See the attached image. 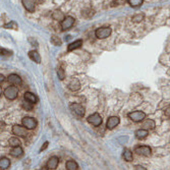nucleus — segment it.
I'll use <instances>...</instances> for the list:
<instances>
[{"label":"nucleus","instance_id":"1","mask_svg":"<svg viewBox=\"0 0 170 170\" xmlns=\"http://www.w3.org/2000/svg\"><path fill=\"white\" fill-rule=\"evenodd\" d=\"M111 29L108 27H103V28H99L98 30H96L95 35L98 39H106L111 35Z\"/></svg>","mask_w":170,"mask_h":170},{"label":"nucleus","instance_id":"2","mask_svg":"<svg viewBox=\"0 0 170 170\" xmlns=\"http://www.w3.org/2000/svg\"><path fill=\"white\" fill-rule=\"evenodd\" d=\"M69 109H71V111L75 114V115L79 116V117H83L85 115L84 106L79 104V103H72V104L69 106Z\"/></svg>","mask_w":170,"mask_h":170},{"label":"nucleus","instance_id":"3","mask_svg":"<svg viewBox=\"0 0 170 170\" xmlns=\"http://www.w3.org/2000/svg\"><path fill=\"white\" fill-rule=\"evenodd\" d=\"M128 117H129V119L132 120L134 122H140V121H143L145 119L146 114H145V112L136 110V111H132L131 113H128Z\"/></svg>","mask_w":170,"mask_h":170},{"label":"nucleus","instance_id":"4","mask_svg":"<svg viewBox=\"0 0 170 170\" xmlns=\"http://www.w3.org/2000/svg\"><path fill=\"white\" fill-rule=\"evenodd\" d=\"M27 127H25L24 125H13L12 127V134L14 136H21V138H25L28 136V131Z\"/></svg>","mask_w":170,"mask_h":170},{"label":"nucleus","instance_id":"5","mask_svg":"<svg viewBox=\"0 0 170 170\" xmlns=\"http://www.w3.org/2000/svg\"><path fill=\"white\" fill-rule=\"evenodd\" d=\"M4 96L8 100H16L17 98V89L16 87H7L4 90Z\"/></svg>","mask_w":170,"mask_h":170},{"label":"nucleus","instance_id":"6","mask_svg":"<svg viewBox=\"0 0 170 170\" xmlns=\"http://www.w3.org/2000/svg\"><path fill=\"white\" fill-rule=\"evenodd\" d=\"M21 123H23L24 126L27 127L28 129H34L37 126V120L35 118L30 117V116L24 117L23 119H21Z\"/></svg>","mask_w":170,"mask_h":170},{"label":"nucleus","instance_id":"7","mask_svg":"<svg viewBox=\"0 0 170 170\" xmlns=\"http://www.w3.org/2000/svg\"><path fill=\"white\" fill-rule=\"evenodd\" d=\"M135 152L138 155H140V156L149 157V156H151V154H152V150H151V148L148 146H140V147L136 148Z\"/></svg>","mask_w":170,"mask_h":170},{"label":"nucleus","instance_id":"8","mask_svg":"<svg viewBox=\"0 0 170 170\" xmlns=\"http://www.w3.org/2000/svg\"><path fill=\"white\" fill-rule=\"evenodd\" d=\"M88 122L94 126H99L102 123V117L100 116L99 113H94L88 117Z\"/></svg>","mask_w":170,"mask_h":170},{"label":"nucleus","instance_id":"9","mask_svg":"<svg viewBox=\"0 0 170 170\" xmlns=\"http://www.w3.org/2000/svg\"><path fill=\"white\" fill-rule=\"evenodd\" d=\"M75 21H76L75 18H73L72 16H66L60 24L61 30L62 31H66V30L71 29L73 25V24H75Z\"/></svg>","mask_w":170,"mask_h":170},{"label":"nucleus","instance_id":"10","mask_svg":"<svg viewBox=\"0 0 170 170\" xmlns=\"http://www.w3.org/2000/svg\"><path fill=\"white\" fill-rule=\"evenodd\" d=\"M119 117L117 116H110L107 120L106 126L108 129H113L114 127H116L118 124H119Z\"/></svg>","mask_w":170,"mask_h":170},{"label":"nucleus","instance_id":"11","mask_svg":"<svg viewBox=\"0 0 170 170\" xmlns=\"http://www.w3.org/2000/svg\"><path fill=\"white\" fill-rule=\"evenodd\" d=\"M21 3L25 9L30 12H34L36 9V3L34 0H21Z\"/></svg>","mask_w":170,"mask_h":170},{"label":"nucleus","instance_id":"12","mask_svg":"<svg viewBox=\"0 0 170 170\" xmlns=\"http://www.w3.org/2000/svg\"><path fill=\"white\" fill-rule=\"evenodd\" d=\"M58 163H59V159L57 157H51L49 160H48L47 164H46V167L47 169H56L57 166H58Z\"/></svg>","mask_w":170,"mask_h":170},{"label":"nucleus","instance_id":"13","mask_svg":"<svg viewBox=\"0 0 170 170\" xmlns=\"http://www.w3.org/2000/svg\"><path fill=\"white\" fill-rule=\"evenodd\" d=\"M8 82L13 85V86H21V79L20 76L16 75V73H12V75H10L8 76Z\"/></svg>","mask_w":170,"mask_h":170},{"label":"nucleus","instance_id":"14","mask_svg":"<svg viewBox=\"0 0 170 170\" xmlns=\"http://www.w3.org/2000/svg\"><path fill=\"white\" fill-rule=\"evenodd\" d=\"M68 89L71 91L72 92H76V91H79L80 89V80H77V79H72L71 82H69L68 84Z\"/></svg>","mask_w":170,"mask_h":170},{"label":"nucleus","instance_id":"15","mask_svg":"<svg viewBox=\"0 0 170 170\" xmlns=\"http://www.w3.org/2000/svg\"><path fill=\"white\" fill-rule=\"evenodd\" d=\"M24 99L27 100V101L33 103V104H36L37 102H38V98H37V96L35 94L31 93V92H25V95H24Z\"/></svg>","mask_w":170,"mask_h":170},{"label":"nucleus","instance_id":"16","mask_svg":"<svg viewBox=\"0 0 170 170\" xmlns=\"http://www.w3.org/2000/svg\"><path fill=\"white\" fill-rule=\"evenodd\" d=\"M24 154V150L21 149V146H17V147H12L11 151H10V155L12 157H21L23 156Z\"/></svg>","mask_w":170,"mask_h":170},{"label":"nucleus","instance_id":"17","mask_svg":"<svg viewBox=\"0 0 170 170\" xmlns=\"http://www.w3.org/2000/svg\"><path fill=\"white\" fill-rule=\"evenodd\" d=\"M29 57L32 59L33 61H35L36 63H40L41 62V56H40V54L37 52L36 50H32L29 52Z\"/></svg>","mask_w":170,"mask_h":170},{"label":"nucleus","instance_id":"18","mask_svg":"<svg viewBox=\"0 0 170 170\" xmlns=\"http://www.w3.org/2000/svg\"><path fill=\"white\" fill-rule=\"evenodd\" d=\"M148 136V129L141 128L136 131V138L139 140H144Z\"/></svg>","mask_w":170,"mask_h":170},{"label":"nucleus","instance_id":"19","mask_svg":"<svg viewBox=\"0 0 170 170\" xmlns=\"http://www.w3.org/2000/svg\"><path fill=\"white\" fill-rule=\"evenodd\" d=\"M82 45H83V41H82V40H76V41L72 42L71 44H69L68 47H67V50L68 51L76 50V49H77V48H80Z\"/></svg>","mask_w":170,"mask_h":170},{"label":"nucleus","instance_id":"20","mask_svg":"<svg viewBox=\"0 0 170 170\" xmlns=\"http://www.w3.org/2000/svg\"><path fill=\"white\" fill-rule=\"evenodd\" d=\"M142 126L145 129H153L155 127V121L153 119H146L143 122Z\"/></svg>","mask_w":170,"mask_h":170},{"label":"nucleus","instance_id":"21","mask_svg":"<svg viewBox=\"0 0 170 170\" xmlns=\"http://www.w3.org/2000/svg\"><path fill=\"white\" fill-rule=\"evenodd\" d=\"M52 17L54 18L55 21H62L65 18L64 14L62 13L60 10H55V11L52 13Z\"/></svg>","mask_w":170,"mask_h":170},{"label":"nucleus","instance_id":"22","mask_svg":"<svg viewBox=\"0 0 170 170\" xmlns=\"http://www.w3.org/2000/svg\"><path fill=\"white\" fill-rule=\"evenodd\" d=\"M10 166V160L6 157H2L0 160V168L1 169H7Z\"/></svg>","mask_w":170,"mask_h":170},{"label":"nucleus","instance_id":"23","mask_svg":"<svg viewBox=\"0 0 170 170\" xmlns=\"http://www.w3.org/2000/svg\"><path fill=\"white\" fill-rule=\"evenodd\" d=\"M65 167L67 170H76V169H79V165H77V163L76 161L69 160V161L66 162Z\"/></svg>","mask_w":170,"mask_h":170},{"label":"nucleus","instance_id":"24","mask_svg":"<svg viewBox=\"0 0 170 170\" xmlns=\"http://www.w3.org/2000/svg\"><path fill=\"white\" fill-rule=\"evenodd\" d=\"M82 16L86 18H91L95 16V10L91 9V8H85L82 11Z\"/></svg>","mask_w":170,"mask_h":170},{"label":"nucleus","instance_id":"25","mask_svg":"<svg viewBox=\"0 0 170 170\" xmlns=\"http://www.w3.org/2000/svg\"><path fill=\"white\" fill-rule=\"evenodd\" d=\"M122 157H123V159L125 161H127V162H131V161H132V152L131 151H129V150H127V149H124L123 150V153H122Z\"/></svg>","mask_w":170,"mask_h":170},{"label":"nucleus","instance_id":"26","mask_svg":"<svg viewBox=\"0 0 170 170\" xmlns=\"http://www.w3.org/2000/svg\"><path fill=\"white\" fill-rule=\"evenodd\" d=\"M33 105H34L33 103L27 101V100H25V101L21 103V107H23L25 110H27V111H31L33 109Z\"/></svg>","mask_w":170,"mask_h":170},{"label":"nucleus","instance_id":"27","mask_svg":"<svg viewBox=\"0 0 170 170\" xmlns=\"http://www.w3.org/2000/svg\"><path fill=\"white\" fill-rule=\"evenodd\" d=\"M127 2L131 7H139L143 4L144 0H128Z\"/></svg>","mask_w":170,"mask_h":170},{"label":"nucleus","instance_id":"28","mask_svg":"<svg viewBox=\"0 0 170 170\" xmlns=\"http://www.w3.org/2000/svg\"><path fill=\"white\" fill-rule=\"evenodd\" d=\"M4 28L5 29H10V30H17L18 29V25L16 24V21H9L8 24H5L4 25Z\"/></svg>","mask_w":170,"mask_h":170},{"label":"nucleus","instance_id":"29","mask_svg":"<svg viewBox=\"0 0 170 170\" xmlns=\"http://www.w3.org/2000/svg\"><path fill=\"white\" fill-rule=\"evenodd\" d=\"M50 40H51V43H52L54 46H60L61 44H62L61 40L59 39L57 36H52Z\"/></svg>","mask_w":170,"mask_h":170},{"label":"nucleus","instance_id":"30","mask_svg":"<svg viewBox=\"0 0 170 170\" xmlns=\"http://www.w3.org/2000/svg\"><path fill=\"white\" fill-rule=\"evenodd\" d=\"M9 145L11 147H17V146H21V142L17 138H14L13 136V138L9 139Z\"/></svg>","mask_w":170,"mask_h":170},{"label":"nucleus","instance_id":"31","mask_svg":"<svg viewBox=\"0 0 170 170\" xmlns=\"http://www.w3.org/2000/svg\"><path fill=\"white\" fill-rule=\"evenodd\" d=\"M144 20V13H140V14H136L134 17H132V21L135 23H140Z\"/></svg>","mask_w":170,"mask_h":170},{"label":"nucleus","instance_id":"32","mask_svg":"<svg viewBox=\"0 0 170 170\" xmlns=\"http://www.w3.org/2000/svg\"><path fill=\"white\" fill-rule=\"evenodd\" d=\"M57 73H58V77H59V80H63L65 79V73H64V71H63V69H62L61 67H60V68H58Z\"/></svg>","mask_w":170,"mask_h":170},{"label":"nucleus","instance_id":"33","mask_svg":"<svg viewBox=\"0 0 170 170\" xmlns=\"http://www.w3.org/2000/svg\"><path fill=\"white\" fill-rule=\"evenodd\" d=\"M1 54L2 55H11V52L10 51H7V50H5V49H1Z\"/></svg>","mask_w":170,"mask_h":170},{"label":"nucleus","instance_id":"34","mask_svg":"<svg viewBox=\"0 0 170 170\" xmlns=\"http://www.w3.org/2000/svg\"><path fill=\"white\" fill-rule=\"evenodd\" d=\"M165 115L167 116V117H169V118H170V106L168 107L167 109L165 110Z\"/></svg>","mask_w":170,"mask_h":170},{"label":"nucleus","instance_id":"35","mask_svg":"<svg viewBox=\"0 0 170 170\" xmlns=\"http://www.w3.org/2000/svg\"><path fill=\"white\" fill-rule=\"evenodd\" d=\"M48 145H49V143L48 142H46L45 144H44V146H42V148H41V151H43V150H45L46 148L48 147Z\"/></svg>","mask_w":170,"mask_h":170},{"label":"nucleus","instance_id":"36","mask_svg":"<svg viewBox=\"0 0 170 170\" xmlns=\"http://www.w3.org/2000/svg\"><path fill=\"white\" fill-rule=\"evenodd\" d=\"M136 170H139V169H142V170H146V168H144L143 166H139V165H138V166H136Z\"/></svg>","mask_w":170,"mask_h":170},{"label":"nucleus","instance_id":"37","mask_svg":"<svg viewBox=\"0 0 170 170\" xmlns=\"http://www.w3.org/2000/svg\"><path fill=\"white\" fill-rule=\"evenodd\" d=\"M3 80H4V76H3L2 75H0V82H3Z\"/></svg>","mask_w":170,"mask_h":170}]
</instances>
